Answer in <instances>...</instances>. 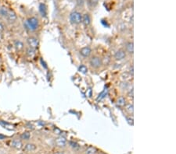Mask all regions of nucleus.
<instances>
[{"label":"nucleus","instance_id":"obj_1","mask_svg":"<svg viewBox=\"0 0 176 154\" xmlns=\"http://www.w3.org/2000/svg\"><path fill=\"white\" fill-rule=\"evenodd\" d=\"M82 14L78 11H73L69 16L70 22L74 25H78L81 23Z\"/></svg>","mask_w":176,"mask_h":154},{"label":"nucleus","instance_id":"obj_2","mask_svg":"<svg viewBox=\"0 0 176 154\" xmlns=\"http://www.w3.org/2000/svg\"><path fill=\"white\" fill-rule=\"evenodd\" d=\"M26 26L30 31H36L39 27V20L36 17H30L26 22Z\"/></svg>","mask_w":176,"mask_h":154},{"label":"nucleus","instance_id":"obj_3","mask_svg":"<svg viewBox=\"0 0 176 154\" xmlns=\"http://www.w3.org/2000/svg\"><path fill=\"white\" fill-rule=\"evenodd\" d=\"M89 65L92 68L95 69H98L103 66L102 58L97 55H93L89 59Z\"/></svg>","mask_w":176,"mask_h":154},{"label":"nucleus","instance_id":"obj_4","mask_svg":"<svg viewBox=\"0 0 176 154\" xmlns=\"http://www.w3.org/2000/svg\"><path fill=\"white\" fill-rule=\"evenodd\" d=\"M27 43L29 46V48L33 49H37L39 46V41L38 39L34 37H28L27 38Z\"/></svg>","mask_w":176,"mask_h":154},{"label":"nucleus","instance_id":"obj_5","mask_svg":"<svg viewBox=\"0 0 176 154\" xmlns=\"http://www.w3.org/2000/svg\"><path fill=\"white\" fill-rule=\"evenodd\" d=\"M127 57V52L125 49L117 50L114 55V58L116 61H121Z\"/></svg>","mask_w":176,"mask_h":154},{"label":"nucleus","instance_id":"obj_6","mask_svg":"<svg viewBox=\"0 0 176 154\" xmlns=\"http://www.w3.org/2000/svg\"><path fill=\"white\" fill-rule=\"evenodd\" d=\"M92 48H90L89 46H85L81 48L79 51L80 55L83 57V58H89L90 55H92Z\"/></svg>","mask_w":176,"mask_h":154},{"label":"nucleus","instance_id":"obj_7","mask_svg":"<svg viewBox=\"0 0 176 154\" xmlns=\"http://www.w3.org/2000/svg\"><path fill=\"white\" fill-rule=\"evenodd\" d=\"M81 23H83L85 27H89L92 23V17L91 15L89 13H85V14L82 15L81 18Z\"/></svg>","mask_w":176,"mask_h":154},{"label":"nucleus","instance_id":"obj_8","mask_svg":"<svg viewBox=\"0 0 176 154\" xmlns=\"http://www.w3.org/2000/svg\"><path fill=\"white\" fill-rule=\"evenodd\" d=\"M55 143L58 147H65L67 146V141L65 137H63V136H60L55 140Z\"/></svg>","mask_w":176,"mask_h":154},{"label":"nucleus","instance_id":"obj_9","mask_svg":"<svg viewBox=\"0 0 176 154\" xmlns=\"http://www.w3.org/2000/svg\"><path fill=\"white\" fill-rule=\"evenodd\" d=\"M5 17H6L7 20L9 23H15L17 20V16H16V13L13 10H9V13H8L7 16Z\"/></svg>","mask_w":176,"mask_h":154},{"label":"nucleus","instance_id":"obj_10","mask_svg":"<svg viewBox=\"0 0 176 154\" xmlns=\"http://www.w3.org/2000/svg\"><path fill=\"white\" fill-rule=\"evenodd\" d=\"M10 146L13 148H14V149H16V150H20L23 148L22 142L19 139H13V141L11 142Z\"/></svg>","mask_w":176,"mask_h":154},{"label":"nucleus","instance_id":"obj_11","mask_svg":"<svg viewBox=\"0 0 176 154\" xmlns=\"http://www.w3.org/2000/svg\"><path fill=\"white\" fill-rule=\"evenodd\" d=\"M125 51L130 55H133L134 53V44L132 41H128L125 44Z\"/></svg>","mask_w":176,"mask_h":154},{"label":"nucleus","instance_id":"obj_12","mask_svg":"<svg viewBox=\"0 0 176 154\" xmlns=\"http://www.w3.org/2000/svg\"><path fill=\"white\" fill-rule=\"evenodd\" d=\"M132 78H133V76H132L128 72L122 73L121 75V79L122 81L128 82V81H130Z\"/></svg>","mask_w":176,"mask_h":154},{"label":"nucleus","instance_id":"obj_13","mask_svg":"<svg viewBox=\"0 0 176 154\" xmlns=\"http://www.w3.org/2000/svg\"><path fill=\"white\" fill-rule=\"evenodd\" d=\"M127 104V100L125 97H120L117 98V105L119 107V108H125V105Z\"/></svg>","mask_w":176,"mask_h":154},{"label":"nucleus","instance_id":"obj_14","mask_svg":"<svg viewBox=\"0 0 176 154\" xmlns=\"http://www.w3.org/2000/svg\"><path fill=\"white\" fill-rule=\"evenodd\" d=\"M99 1V0H87V5L89 9H93L98 5Z\"/></svg>","mask_w":176,"mask_h":154},{"label":"nucleus","instance_id":"obj_15","mask_svg":"<svg viewBox=\"0 0 176 154\" xmlns=\"http://www.w3.org/2000/svg\"><path fill=\"white\" fill-rule=\"evenodd\" d=\"M14 47L17 51H20L23 49L24 45H23V42L20 41V40H14Z\"/></svg>","mask_w":176,"mask_h":154},{"label":"nucleus","instance_id":"obj_16","mask_svg":"<svg viewBox=\"0 0 176 154\" xmlns=\"http://www.w3.org/2000/svg\"><path fill=\"white\" fill-rule=\"evenodd\" d=\"M35 150H36V146H35L34 144H32V143H28L27 144L24 148H23V150H24L25 152H33Z\"/></svg>","mask_w":176,"mask_h":154},{"label":"nucleus","instance_id":"obj_17","mask_svg":"<svg viewBox=\"0 0 176 154\" xmlns=\"http://www.w3.org/2000/svg\"><path fill=\"white\" fill-rule=\"evenodd\" d=\"M39 12L42 16H46L47 15V7L44 3H41L39 5Z\"/></svg>","mask_w":176,"mask_h":154},{"label":"nucleus","instance_id":"obj_18","mask_svg":"<svg viewBox=\"0 0 176 154\" xmlns=\"http://www.w3.org/2000/svg\"><path fill=\"white\" fill-rule=\"evenodd\" d=\"M125 109L126 111V112L129 115H133V112H134V106H133V104L132 103H129V104H127L125 107Z\"/></svg>","mask_w":176,"mask_h":154},{"label":"nucleus","instance_id":"obj_19","mask_svg":"<svg viewBox=\"0 0 176 154\" xmlns=\"http://www.w3.org/2000/svg\"><path fill=\"white\" fill-rule=\"evenodd\" d=\"M97 149L93 146H89L85 150V154H97Z\"/></svg>","mask_w":176,"mask_h":154},{"label":"nucleus","instance_id":"obj_20","mask_svg":"<svg viewBox=\"0 0 176 154\" xmlns=\"http://www.w3.org/2000/svg\"><path fill=\"white\" fill-rule=\"evenodd\" d=\"M120 88L121 90H128V89L130 88V84H129L128 82L122 81L121 83L120 84Z\"/></svg>","mask_w":176,"mask_h":154},{"label":"nucleus","instance_id":"obj_21","mask_svg":"<svg viewBox=\"0 0 176 154\" xmlns=\"http://www.w3.org/2000/svg\"><path fill=\"white\" fill-rule=\"evenodd\" d=\"M9 9L7 7H5V6H2L1 8H0V15L2 16H6L8 13H9Z\"/></svg>","mask_w":176,"mask_h":154},{"label":"nucleus","instance_id":"obj_22","mask_svg":"<svg viewBox=\"0 0 176 154\" xmlns=\"http://www.w3.org/2000/svg\"><path fill=\"white\" fill-rule=\"evenodd\" d=\"M26 54L28 57H30V58H32L35 55V50L33 49V48H28L26 49Z\"/></svg>","mask_w":176,"mask_h":154},{"label":"nucleus","instance_id":"obj_23","mask_svg":"<svg viewBox=\"0 0 176 154\" xmlns=\"http://www.w3.org/2000/svg\"><path fill=\"white\" fill-rule=\"evenodd\" d=\"M31 137V134L29 132H24L20 135V138L24 140H28Z\"/></svg>","mask_w":176,"mask_h":154},{"label":"nucleus","instance_id":"obj_24","mask_svg":"<svg viewBox=\"0 0 176 154\" xmlns=\"http://www.w3.org/2000/svg\"><path fill=\"white\" fill-rule=\"evenodd\" d=\"M111 61V58L110 56L109 55H106L104 57L103 59H102V62H103V65H104V66H106V65H109L110 62Z\"/></svg>","mask_w":176,"mask_h":154},{"label":"nucleus","instance_id":"obj_25","mask_svg":"<svg viewBox=\"0 0 176 154\" xmlns=\"http://www.w3.org/2000/svg\"><path fill=\"white\" fill-rule=\"evenodd\" d=\"M78 71L83 74H86L88 73V68L85 66V65H81L78 68Z\"/></svg>","mask_w":176,"mask_h":154},{"label":"nucleus","instance_id":"obj_26","mask_svg":"<svg viewBox=\"0 0 176 154\" xmlns=\"http://www.w3.org/2000/svg\"><path fill=\"white\" fill-rule=\"evenodd\" d=\"M127 96L129 97V98H132L133 99V96H134V90H133V86H132V88L130 87L128 90V92H127Z\"/></svg>","mask_w":176,"mask_h":154},{"label":"nucleus","instance_id":"obj_27","mask_svg":"<svg viewBox=\"0 0 176 154\" xmlns=\"http://www.w3.org/2000/svg\"><path fill=\"white\" fill-rule=\"evenodd\" d=\"M118 30L120 31H121V32H124V31H125L126 30H127V25L125 24V23H121V24L118 26Z\"/></svg>","mask_w":176,"mask_h":154},{"label":"nucleus","instance_id":"obj_28","mask_svg":"<svg viewBox=\"0 0 176 154\" xmlns=\"http://www.w3.org/2000/svg\"><path fill=\"white\" fill-rule=\"evenodd\" d=\"M70 146H71L73 149H78L79 148V146H78V144L77 143H75V142H70Z\"/></svg>","mask_w":176,"mask_h":154},{"label":"nucleus","instance_id":"obj_29","mask_svg":"<svg viewBox=\"0 0 176 154\" xmlns=\"http://www.w3.org/2000/svg\"><path fill=\"white\" fill-rule=\"evenodd\" d=\"M107 95V90H103L100 94H99V97H98V98H97V100H102L103 98H104L105 97V96Z\"/></svg>","mask_w":176,"mask_h":154},{"label":"nucleus","instance_id":"obj_30","mask_svg":"<svg viewBox=\"0 0 176 154\" xmlns=\"http://www.w3.org/2000/svg\"><path fill=\"white\" fill-rule=\"evenodd\" d=\"M85 3V0H77V4L79 6H82Z\"/></svg>","mask_w":176,"mask_h":154},{"label":"nucleus","instance_id":"obj_31","mask_svg":"<svg viewBox=\"0 0 176 154\" xmlns=\"http://www.w3.org/2000/svg\"><path fill=\"white\" fill-rule=\"evenodd\" d=\"M128 73H130L132 76H133V75H134V69H133V66H132L130 67V69H129Z\"/></svg>","mask_w":176,"mask_h":154},{"label":"nucleus","instance_id":"obj_32","mask_svg":"<svg viewBox=\"0 0 176 154\" xmlns=\"http://www.w3.org/2000/svg\"><path fill=\"white\" fill-rule=\"evenodd\" d=\"M4 26H3V24L2 23H0V33H2L3 31H4Z\"/></svg>","mask_w":176,"mask_h":154},{"label":"nucleus","instance_id":"obj_33","mask_svg":"<svg viewBox=\"0 0 176 154\" xmlns=\"http://www.w3.org/2000/svg\"><path fill=\"white\" fill-rule=\"evenodd\" d=\"M5 138H6V136H5V135H4L2 134H0V140H3Z\"/></svg>","mask_w":176,"mask_h":154},{"label":"nucleus","instance_id":"obj_34","mask_svg":"<svg viewBox=\"0 0 176 154\" xmlns=\"http://www.w3.org/2000/svg\"><path fill=\"white\" fill-rule=\"evenodd\" d=\"M2 39H3V35L2 33H0V41H2Z\"/></svg>","mask_w":176,"mask_h":154},{"label":"nucleus","instance_id":"obj_35","mask_svg":"<svg viewBox=\"0 0 176 154\" xmlns=\"http://www.w3.org/2000/svg\"><path fill=\"white\" fill-rule=\"evenodd\" d=\"M55 154H64V153H62V152H57V153H56Z\"/></svg>","mask_w":176,"mask_h":154}]
</instances>
